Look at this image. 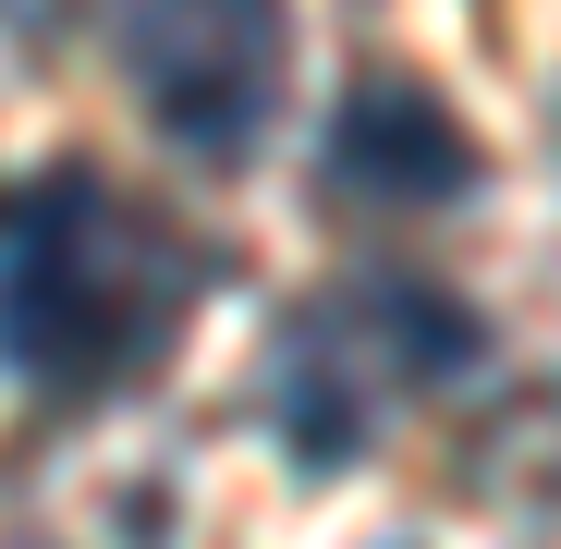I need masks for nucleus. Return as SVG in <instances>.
Instances as JSON below:
<instances>
[{"label":"nucleus","instance_id":"1","mask_svg":"<svg viewBox=\"0 0 561 549\" xmlns=\"http://www.w3.org/2000/svg\"><path fill=\"white\" fill-rule=\"evenodd\" d=\"M196 318V244L135 208L111 171H37L0 208V379L37 391H123Z\"/></svg>","mask_w":561,"mask_h":549},{"label":"nucleus","instance_id":"4","mask_svg":"<svg viewBox=\"0 0 561 549\" xmlns=\"http://www.w3.org/2000/svg\"><path fill=\"white\" fill-rule=\"evenodd\" d=\"M489 183V147L463 135L415 73H354L330 111V196L354 208H463Z\"/></svg>","mask_w":561,"mask_h":549},{"label":"nucleus","instance_id":"3","mask_svg":"<svg viewBox=\"0 0 561 549\" xmlns=\"http://www.w3.org/2000/svg\"><path fill=\"white\" fill-rule=\"evenodd\" d=\"M123 85L183 159H244L280 99V0H111Z\"/></svg>","mask_w":561,"mask_h":549},{"label":"nucleus","instance_id":"5","mask_svg":"<svg viewBox=\"0 0 561 549\" xmlns=\"http://www.w3.org/2000/svg\"><path fill=\"white\" fill-rule=\"evenodd\" d=\"M0 13H37V0H0Z\"/></svg>","mask_w":561,"mask_h":549},{"label":"nucleus","instance_id":"2","mask_svg":"<svg viewBox=\"0 0 561 549\" xmlns=\"http://www.w3.org/2000/svg\"><path fill=\"white\" fill-rule=\"evenodd\" d=\"M477 354H489V330H477L463 294L403 282V268H366V282L318 294L306 318H280V342H268V427L294 451V477H342L403 391L463 379Z\"/></svg>","mask_w":561,"mask_h":549}]
</instances>
